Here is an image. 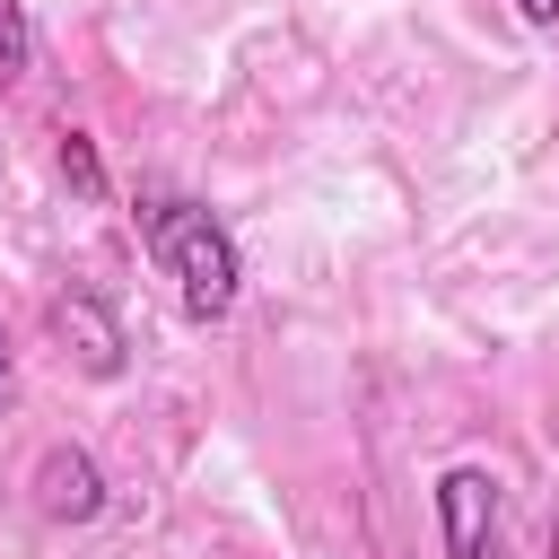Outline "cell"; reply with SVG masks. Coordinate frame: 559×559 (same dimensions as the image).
Here are the masks:
<instances>
[{
	"mask_svg": "<svg viewBox=\"0 0 559 559\" xmlns=\"http://www.w3.org/2000/svg\"><path fill=\"white\" fill-rule=\"evenodd\" d=\"M515 9H524V26H550L559 17V0H515Z\"/></svg>",
	"mask_w": 559,
	"mask_h": 559,
	"instance_id": "cell-8",
	"label": "cell"
},
{
	"mask_svg": "<svg viewBox=\"0 0 559 559\" xmlns=\"http://www.w3.org/2000/svg\"><path fill=\"white\" fill-rule=\"evenodd\" d=\"M437 533H445V559H498V472L489 463H454L437 480Z\"/></svg>",
	"mask_w": 559,
	"mask_h": 559,
	"instance_id": "cell-2",
	"label": "cell"
},
{
	"mask_svg": "<svg viewBox=\"0 0 559 559\" xmlns=\"http://www.w3.org/2000/svg\"><path fill=\"white\" fill-rule=\"evenodd\" d=\"M35 507H44L52 524L105 515V472H96V454H87V445H44V463H35Z\"/></svg>",
	"mask_w": 559,
	"mask_h": 559,
	"instance_id": "cell-4",
	"label": "cell"
},
{
	"mask_svg": "<svg viewBox=\"0 0 559 559\" xmlns=\"http://www.w3.org/2000/svg\"><path fill=\"white\" fill-rule=\"evenodd\" d=\"M52 341L87 367V376H122V358H131V341H122V323H114V306L105 297H87V288H70V297H52Z\"/></svg>",
	"mask_w": 559,
	"mask_h": 559,
	"instance_id": "cell-3",
	"label": "cell"
},
{
	"mask_svg": "<svg viewBox=\"0 0 559 559\" xmlns=\"http://www.w3.org/2000/svg\"><path fill=\"white\" fill-rule=\"evenodd\" d=\"M140 236H148V253H157V271L175 280V297H183L192 323H218V314L245 297V253H236V236H227L218 210L166 192V201L140 210Z\"/></svg>",
	"mask_w": 559,
	"mask_h": 559,
	"instance_id": "cell-1",
	"label": "cell"
},
{
	"mask_svg": "<svg viewBox=\"0 0 559 559\" xmlns=\"http://www.w3.org/2000/svg\"><path fill=\"white\" fill-rule=\"evenodd\" d=\"M9 402H17V367H9V341H0V419H9Z\"/></svg>",
	"mask_w": 559,
	"mask_h": 559,
	"instance_id": "cell-7",
	"label": "cell"
},
{
	"mask_svg": "<svg viewBox=\"0 0 559 559\" xmlns=\"http://www.w3.org/2000/svg\"><path fill=\"white\" fill-rule=\"evenodd\" d=\"M35 70V26H26V0H0V87Z\"/></svg>",
	"mask_w": 559,
	"mask_h": 559,
	"instance_id": "cell-6",
	"label": "cell"
},
{
	"mask_svg": "<svg viewBox=\"0 0 559 559\" xmlns=\"http://www.w3.org/2000/svg\"><path fill=\"white\" fill-rule=\"evenodd\" d=\"M52 166H61V183H70L79 201H105V166H96V140H87V131H61Z\"/></svg>",
	"mask_w": 559,
	"mask_h": 559,
	"instance_id": "cell-5",
	"label": "cell"
}]
</instances>
